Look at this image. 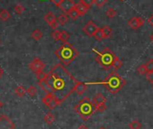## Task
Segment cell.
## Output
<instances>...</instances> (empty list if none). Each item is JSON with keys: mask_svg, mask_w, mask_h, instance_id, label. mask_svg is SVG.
I'll return each mask as SVG.
<instances>
[{"mask_svg": "<svg viewBox=\"0 0 153 129\" xmlns=\"http://www.w3.org/2000/svg\"><path fill=\"white\" fill-rule=\"evenodd\" d=\"M68 16H69L71 19H73V20H76V19L79 18V16H80L79 13L78 12V10L76 9V7H74L72 10H70V11L68 13Z\"/></svg>", "mask_w": 153, "mask_h": 129, "instance_id": "7402d4cb", "label": "cell"}, {"mask_svg": "<svg viewBox=\"0 0 153 129\" xmlns=\"http://www.w3.org/2000/svg\"><path fill=\"white\" fill-rule=\"evenodd\" d=\"M55 55L62 64L68 65L79 56V51L73 47V45L67 42L64 43L57 51H55Z\"/></svg>", "mask_w": 153, "mask_h": 129, "instance_id": "7a4b0ae2", "label": "cell"}, {"mask_svg": "<svg viewBox=\"0 0 153 129\" xmlns=\"http://www.w3.org/2000/svg\"><path fill=\"white\" fill-rule=\"evenodd\" d=\"M144 23H145V21H144L143 18L134 16V17H131V18L128 21V25H129L131 29L137 30V29L140 28V27L144 25Z\"/></svg>", "mask_w": 153, "mask_h": 129, "instance_id": "8fae6325", "label": "cell"}, {"mask_svg": "<svg viewBox=\"0 0 153 129\" xmlns=\"http://www.w3.org/2000/svg\"><path fill=\"white\" fill-rule=\"evenodd\" d=\"M36 76H37V80H38V81H39L45 80V79L47 78L48 74H46V73H44L43 72H40V73H38V74H36Z\"/></svg>", "mask_w": 153, "mask_h": 129, "instance_id": "d590c367", "label": "cell"}, {"mask_svg": "<svg viewBox=\"0 0 153 129\" xmlns=\"http://www.w3.org/2000/svg\"><path fill=\"white\" fill-rule=\"evenodd\" d=\"M31 36H32V38H33V40L39 41V40H41V39L42 38V33L39 29H35V30L32 33Z\"/></svg>", "mask_w": 153, "mask_h": 129, "instance_id": "44dd1931", "label": "cell"}, {"mask_svg": "<svg viewBox=\"0 0 153 129\" xmlns=\"http://www.w3.org/2000/svg\"><path fill=\"white\" fill-rule=\"evenodd\" d=\"M25 93H27V89H25L24 86L19 85V86H17V87L15 89V94H16V96L20 97V98L24 97V96L25 95Z\"/></svg>", "mask_w": 153, "mask_h": 129, "instance_id": "e0dca14e", "label": "cell"}, {"mask_svg": "<svg viewBox=\"0 0 153 129\" xmlns=\"http://www.w3.org/2000/svg\"><path fill=\"white\" fill-rule=\"evenodd\" d=\"M43 121L47 124V125H51L54 121H55V116L51 112H48L44 117H43Z\"/></svg>", "mask_w": 153, "mask_h": 129, "instance_id": "ac0fdd59", "label": "cell"}, {"mask_svg": "<svg viewBox=\"0 0 153 129\" xmlns=\"http://www.w3.org/2000/svg\"><path fill=\"white\" fill-rule=\"evenodd\" d=\"M3 73H4V72H3L2 68H1V67H0V78H1V76L3 75Z\"/></svg>", "mask_w": 153, "mask_h": 129, "instance_id": "b9f144b4", "label": "cell"}, {"mask_svg": "<svg viewBox=\"0 0 153 129\" xmlns=\"http://www.w3.org/2000/svg\"><path fill=\"white\" fill-rule=\"evenodd\" d=\"M16 125L15 123L7 116L1 115L0 116V129H15Z\"/></svg>", "mask_w": 153, "mask_h": 129, "instance_id": "9c48e42d", "label": "cell"}, {"mask_svg": "<svg viewBox=\"0 0 153 129\" xmlns=\"http://www.w3.org/2000/svg\"><path fill=\"white\" fill-rule=\"evenodd\" d=\"M87 89H88L87 84L80 82V81H78L76 84V87H75V91L79 95H83L85 93V91L87 90Z\"/></svg>", "mask_w": 153, "mask_h": 129, "instance_id": "5bb4252c", "label": "cell"}, {"mask_svg": "<svg viewBox=\"0 0 153 129\" xmlns=\"http://www.w3.org/2000/svg\"><path fill=\"white\" fill-rule=\"evenodd\" d=\"M121 1H123V0H121Z\"/></svg>", "mask_w": 153, "mask_h": 129, "instance_id": "bcb514c9", "label": "cell"}, {"mask_svg": "<svg viewBox=\"0 0 153 129\" xmlns=\"http://www.w3.org/2000/svg\"><path fill=\"white\" fill-rule=\"evenodd\" d=\"M146 78H147V80L153 85V72H148V73L146 74Z\"/></svg>", "mask_w": 153, "mask_h": 129, "instance_id": "8d00e7d4", "label": "cell"}, {"mask_svg": "<svg viewBox=\"0 0 153 129\" xmlns=\"http://www.w3.org/2000/svg\"><path fill=\"white\" fill-rule=\"evenodd\" d=\"M74 110L79 115V116L84 121H88L94 115L97 109L93 101L90 100V98H84L75 106Z\"/></svg>", "mask_w": 153, "mask_h": 129, "instance_id": "277c9868", "label": "cell"}, {"mask_svg": "<svg viewBox=\"0 0 153 129\" xmlns=\"http://www.w3.org/2000/svg\"><path fill=\"white\" fill-rule=\"evenodd\" d=\"M99 29V27L93 22V21H88L85 25L84 27L82 28L83 32L89 37H92L94 36V34L97 33V31Z\"/></svg>", "mask_w": 153, "mask_h": 129, "instance_id": "30bf717a", "label": "cell"}, {"mask_svg": "<svg viewBox=\"0 0 153 129\" xmlns=\"http://www.w3.org/2000/svg\"><path fill=\"white\" fill-rule=\"evenodd\" d=\"M148 23H149V25L151 27H153V15H152V16H150L149 17V19H148Z\"/></svg>", "mask_w": 153, "mask_h": 129, "instance_id": "ab89813d", "label": "cell"}, {"mask_svg": "<svg viewBox=\"0 0 153 129\" xmlns=\"http://www.w3.org/2000/svg\"><path fill=\"white\" fill-rule=\"evenodd\" d=\"M145 66L148 72H153V60H149L147 63H145Z\"/></svg>", "mask_w": 153, "mask_h": 129, "instance_id": "1f68e13d", "label": "cell"}, {"mask_svg": "<svg viewBox=\"0 0 153 129\" xmlns=\"http://www.w3.org/2000/svg\"><path fill=\"white\" fill-rule=\"evenodd\" d=\"M76 9L78 10V12L79 13V15L80 16H84V15H86V13L88 12V7H87V6H85L83 3H81V2H79V3H78V4H76Z\"/></svg>", "mask_w": 153, "mask_h": 129, "instance_id": "9a60e30c", "label": "cell"}, {"mask_svg": "<svg viewBox=\"0 0 153 129\" xmlns=\"http://www.w3.org/2000/svg\"><path fill=\"white\" fill-rule=\"evenodd\" d=\"M116 15H117V12L114 8H109L106 11V16L108 18H114Z\"/></svg>", "mask_w": 153, "mask_h": 129, "instance_id": "f546056e", "label": "cell"}, {"mask_svg": "<svg viewBox=\"0 0 153 129\" xmlns=\"http://www.w3.org/2000/svg\"><path fill=\"white\" fill-rule=\"evenodd\" d=\"M94 37H95V39L97 40V41H102V40L105 39V35H104V33H103V31H102V28H99V29L97 31V33L94 34Z\"/></svg>", "mask_w": 153, "mask_h": 129, "instance_id": "484cf974", "label": "cell"}, {"mask_svg": "<svg viewBox=\"0 0 153 129\" xmlns=\"http://www.w3.org/2000/svg\"><path fill=\"white\" fill-rule=\"evenodd\" d=\"M80 2L83 3L88 7H90L93 4H95V0H80Z\"/></svg>", "mask_w": 153, "mask_h": 129, "instance_id": "e575fe53", "label": "cell"}, {"mask_svg": "<svg viewBox=\"0 0 153 129\" xmlns=\"http://www.w3.org/2000/svg\"><path fill=\"white\" fill-rule=\"evenodd\" d=\"M68 17L67 16L66 14L60 15V16H59V18H58V22H59V24L60 25H65L68 23Z\"/></svg>", "mask_w": 153, "mask_h": 129, "instance_id": "d4e9b609", "label": "cell"}, {"mask_svg": "<svg viewBox=\"0 0 153 129\" xmlns=\"http://www.w3.org/2000/svg\"><path fill=\"white\" fill-rule=\"evenodd\" d=\"M78 129H88V127L87 125H80Z\"/></svg>", "mask_w": 153, "mask_h": 129, "instance_id": "60d3db41", "label": "cell"}, {"mask_svg": "<svg viewBox=\"0 0 153 129\" xmlns=\"http://www.w3.org/2000/svg\"><path fill=\"white\" fill-rule=\"evenodd\" d=\"M44 20H45V22L49 25H51L53 22H55L57 19H56V17H55V16H54V14L52 13V12H48L45 16H44Z\"/></svg>", "mask_w": 153, "mask_h": 129, "instance_id": "2e32d148", "label": "cell"}, {"mask_svg": "<svg viewBox=\"0 0 153 129\" xmlns=\"http://www.w3.org/2000/svg\"><path fill=\"white\" fill-rule=\"evenodd\" d=\"M3 107H4V103H3V102H2L1 100H0V109H1V108H2Z\"/></svg>", "mask_w": 153, "mask_h": 129, "instance_id": "7bdbcfd3", "label": "cell"}, {"mask_svg": "<svg viewBox=\"0 0 153 129\" xmlns=\"http://www.w3.org/2000/svg\"><path fill=\"white\" fill-rule=\"evenodd\" d=\"M47 81L52 89V94L62 103L74 91L78 82L62 63H58L48 73Z\"/></svg>", "mask_w": 153, "mask_h": 129, "instance_id": "6da1fadb", "label": "cell"}, {"mask_svg": "<svg viewBox=\"0 0 153 129\" xmlns=\"http://www.w3.org/2000/svg\"><path fill=\"white\" fill-rule=\"evenodd\" d=\"M123 66V61L119 59V57H115V60H114V64H113V68H114V70L116 72V71H118L121 67Z\"/></svg>", "mask_w": 153, "mask_h": 129, "instance_id": "603a6c76", "label": "cell"}, {"mask_svg": "<svg viewBox=\"0 0 153 129\" xmlns=\"http://www.w3.org/2000/svg\"><path fill=\"white\" fill-rule=\"evenodd\" d=\"M25 8L24 6H22V5H16V6L15 7V12H16L17 15H22V14L25 12Z\"/></svg>", "mask_w": 153, "mask_h": 129, "instance_id": "4dcf8cb0", "label": "cell"}, {"mask_svg": "<svg viewBox=\"0 0 153 129\" xmlns=\"http://www.w3.org/2000/svg\"><path fill=\"white\" fill-rule=\"evenodd\" d=\"M96 61L104 70H109L110 68H113V64L115 60L114 53L111 51L109 48H105L100 51H96Z\"/></svg>", "mask_w": 153, "mask_h": 129, "instance_id": "5b68a950", "label": "cell"}, {"mask_svg": "<svg viewBox=\"0 0 153 129\" xmlns=\"http://www.w3.org/2000/svg\"><path fill=\"white\" fill-rule=\"evenodd\" d=\"M27 94L30 96V97H34L36 94H37V89L36 87L34 86H30L28 89H27Z\"/></svg>", "mask_w": 153, "mask_h": 129, "instance_id": "83f0119b", "label": "cell"}, {"mask_svg": "<svg viewBox=\"0 0 153 129\" xmlns=\"http://www.w3.org/2000/svg\"><path fill=\"white\" fill-rule=\"evenodd\" d=\"M51 36L55 41H59V40H60V32L58 30H54L53 33L51 34Z\"/></svg>", "mask_w": 153, "mask_h": 129, "instance_id": "d6a6232c", "label": "cell"}, {"mask_svg": "<svg viewBox=\"0 0 153 129\" xmlns=\"http://www.w3.org/2000/svg\"><path fill=\"white\" fill-rule=\"evenodd\" d=\"M137 72L140 75H145L148 73L147 72V69H146V66H145V64H141V65H140L137 69Z\"/></svg>", "mask_w": 153, "mask_h": 129, "instance_id": "f1b7e54d", "label": "cell"}, {"mask_svg": "<svg viewBox=\"0 0 153 129\" xmlns=\"http://www.w3.org/2000/svg\"><path fill=\"white\" fill-rule=\"evenodd\" d=\"M150 41H151L152 43H153V34H151V35H150Z\"/></svg>", "mask_w": 153, "mask_h": 129, "instance_id": "ee69618b", "label": "cell"}, {"mask_svg": "<svg viewBox=\"0 0 153 129\" xmlns=\"http://www.w3.org/2000/svg\"><path fill=\"white\" fill-rule=\"evenodd\" d=\"M42 103L48 107L50 109H54L58 106H59L61 103L56 98V97L52 93H48L42 98Z\"/></svg>", "mask_w": 153, "mask_h": 129, "instance_id": "52a82bcc", "label": "cell"}, {"mask_svg": "<svg viewBox=\"0 0 153 129\" xmlns=\"http://www.w3.org/2000/svg\"><path fill=\"white\" fill-rule=\"evenodd\" d=\"M10 17H11V15L7 9H2L1 11H0V19H1L2 21L7 22L10 19Z\"/></svg>", "mask_w": 153, "mask_h": 129, "instance_id": "d6986e66", "label": "cell"}, {"mask_svg": "<svg viewBox=\"0 0 153 129\" xmlns=\"http://www.w3.org/2000/svg\"><path fill=\"white\" fill-rule=\"evenodd\" d=\"M47 77H48V76H47ZM38 84H39V86L42 88V89L44 90L47 94H48V93H52V89H51L50 83L48 82L47 78H46L45 80L39 81H38Z\"/></svg>", "mask_w": 153, "mask_h": 129, "instance_id": "4fadbf2b", "label": "cell"}, {"mask_svg": "<svg viewBox=\"0 0 153 129\" xmlns=\"http://www.w3.org/2000/svg\"><path fill=\"white\" fill-rule=\"evenodd\" d=\"M93 103L96 107V109L101 113L105 112L106 110V98L104 95L101 93H97L94 98H93Z\"/></svg>", "mask_w": 153, "mask_h": 129, "instance_id": "8992f818", "label": "cell"}, {"mask_svg": "<svg viewBox=\"0 0 153 129\" xmlns=\"http://www.w3.org/2000/svg\"><path fill=\"white\" fill-rule=\"evenodd\" d=\"M102 31H103V33H104V35H105V39H106V38H109V37L112 35V33H113L111 27H109L108 25L103 26V27H102Z\"/></svg>", "mask_w": 153, "mask_h": 129, "instance_id": "cb8c5ba5", "label": "cell"}, {"mask_svg": "<svg viewBox=\"0 0 153 129\" xmlns=\"http://www.w3.org/2000/svg\"><path fill=\"white\" fill-rule=\"evenodd\" d=\"M59 22H58V20H56L55 22H53L50 26L51 27V29H53V30H57V28H58V26H59Z\"/></svg>", "mask_w": 153, "mask_h": 129, "instance_id": "74e56055", "label": "cell"}, {"mask_svg": "<svg viewBox=\"0 0 153 129\" xmlns=\"http://www.w3.org/2000/svg\"><path fill=\"white\" fill-rule=\"evenodd\" d=\"M69 39V34L66 31H61L60 32V40L63 43H67L68 40Z\"/></svg>", "mask_w": 153, "mask_h": 129, "instance_id": "4316f807", "label": "cell"}, {"mask_svg": "<svg viewBox=\"0 0 153 129\" xmlns=\"http://www.w3.org/2000/svg\"><path fill=\"white\" fill-rule=\"evenodd\" d=\"M141 127H142V125L138 120H132L129 124V128L130 129H141Z\"/></svg>", "mask_w": 153, "mask_h": 129, "instance_id": "ffe728a7", "label": "cell"}, {"mask_svg": "<svg viewBox=\"0 0 153 129\" xmlns=\"http://www.w3.org/2000/svg\"><path fill=\"white\" fill-rule=\"evenodd\" d=\"M29 68L30 70L35 73L38 74L42 72H43V69L45 68V63L39 58H34L30 63H29Z\"/></svg>", "mask_w": 153, "mask_h": 129, "instance_id": "ba28073f", "label": "cell"}, {"mask_svg": "<svg viewBox=\"0 0 153 129\" xmlns=\"http://www.w3.org/2000/svg\"><path fill=\"white\" fill-rule=\"evenodd\" d=\"M51 1L55 5V6H57V7H59V5H60V3L62 2V0H51Z\"/></svg>", "mask_w": 153, "mask_h": 129, "instance_id": "f35d334b", "label": "cell"}, {"mask_svg": "<svg viewBox=\"0 0 153 129\" xmlns=\"http://www.w3.org/2000/svg\"><path fill=\"white\" fill-rule=\"evenodd\" d=\"M76 7V4L74 3L73 0H62V2L60 3L59 5V8L65 13L68 15V13L72 10L74 7Z\"/></svg>", "mask_w": 153, "mask_h": 129, "instance_id": "7c38bea8", "label": "cell"}, {"mask_svg": "<svg viewBox=\"0 0 153 129\" xmlns=\"http://www.w3.org/2000/svg\"><path fill=\"white\" fill-rule=\"evenodd\" d=\"M100 84H103L106 89L112 93V94H116L118 93L122 88L124 86L125 84V81L114 71V72H112L107 77L106 79L102 81V82H99Z\"/></svg>", "mask_w": 153, "mask_h": 129, "instance_id": "3957f363", "label": "cell"}, {"mask_svg": "<svg viewBox=\"0 0 153 129\" xmlns=\"http://www.w3.org/2000/svg\"><path fill=\"white\" fill-rule=\"evenodd\" d=\"M99 129H105V127H101V128H99Z\"/></svg>", "mask_w": 153, "mask_h": 129, "instance_id": "f6af8a7d", "label": "cell"}, {"mask_svg": "<svg viewBox=\"0 0 153 129\" xmlns=\"http://www.w3.org/2000/svg\"><path fill=\"white\" fill-rule=\"evenodd\" d=\"M107 3V0H95V4L97 7H102Z\"/></svg>", "mask_w": 153, "mask_h": 129, "instance_id": "836d02e7", "label": "cell"}]
</instances>
